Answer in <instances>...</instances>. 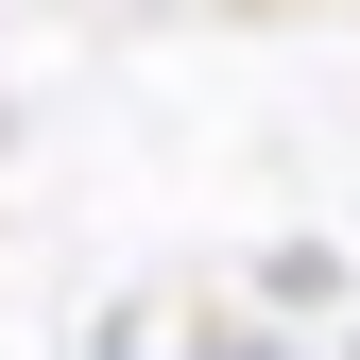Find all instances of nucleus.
<instances>
[{"instance_id": "obj_1", "label": "nucleus", "mask_w": 360, "mask_h": 360, "mask_svg": "<svg viewBox=\"0 0 360 360\" xmlns=\"http://www.w3.org/2000/svg\"><path fill=\"white\" fill-rule=\"evenodd\" d=\"M189 360H292L275 326H223V309H206V326H189Z\"/></svg>"}, {"instance_id": "obj_2", "label": "nucleus", "mask_w": 360, "mask_h": 360, "mask_svg": "<svg viewBox=\"0 0 360 360\" xmlns=\"http://www.w3.org/2000/svg\"><path fill=\"white\" fill-rule=\"evenodd\" d=\"M103 360H138V343H103Z\"/></svg>"}, {"instance_id": "obj_3", "label": "nucleus", "mask_w": 360, "mask_h": 360, "mask_svg": "<svg viewBox=\"0 0 360 360\" xmlns=\"http://www.w3.org/2000/svg\"><path fill=\"white\" fill-rule=\"evenodd\" d=\"M0 138H18V120H0Z\"/></svg>"}]
</instances>
